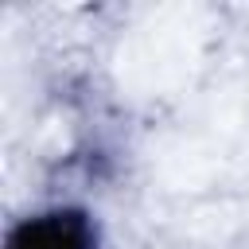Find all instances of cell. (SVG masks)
Returning a JSON list of instances; mask_svg holds the SVG:
<instances>
[{"label": "cell", "mask_w": 249, "mask_h": 249, "mask_svg": "<svg viewBox=\"0 0 249 249\" xmlns=\"http://www.w3.org/2000/svg\"><path fill=\"white\" fill-rule=\"evenodd\" d=\"M4 249H101V226L82 202H47L8 226Z\"/></svg>", "instance_id": "6da1fadb"}]
</instances>
